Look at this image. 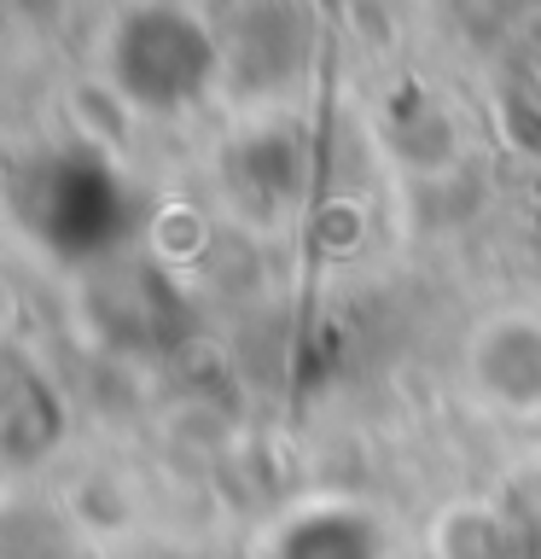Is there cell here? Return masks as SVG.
I'll use <instances>...</instances> for the list:
<instances>
[{
  "label": "cell",
  "mask_w": 541,
  "mask_h": 559,
  "mask_svg": "<svg viewBox=\"0 0 541 559\" xmlns=\"http://www.w3.org/2000/svg\"><path fill=\"white\" fill-rule=\"evenodd\" d=\"M471 373L489 402L506 414H541V326L536 321H495L471 344Z\"/></svg>",
  "instance_id": "2"
},
{
  "label": "cell",
  "mask_w": 541,
  "mask_h": 559,
  "mask_svg": "<svg viewBox=\"0 0 541 559\" xmlns=\"http://www.w3.org/2000/svg\"><path fill=\"white\" fill-rule=\"evenodd\" d=\"M117 64H122V87L146 105H175L181 94H192L209 64V41L199 24L175 12H146L122 29V47H117Z\"/></svg>",
  "instance_id": "1"
}]
</instances>
